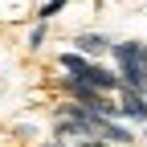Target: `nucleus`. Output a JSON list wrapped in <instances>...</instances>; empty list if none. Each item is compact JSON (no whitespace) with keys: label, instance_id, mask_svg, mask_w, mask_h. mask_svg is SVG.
<instances>
[{"label":"nucleus","instance_id":"obj_5","mask_svg":"<svg viewBox=\"0 0 147 147\" xmlns=\"http://www.w3.org/2000/svg\"><path fill=\"white\" fill-rule=\"evenodd\" d=\"M139 53H143V41H135V37H131V41H115V45H110V57H115V65L135 61Z\"/></svg>","mask_w":147,"mask_h":147},{"label":"nucleus","instance_id":"obj_9","mask_svg":"<svg viewBox=\"0 0 147 147\" xmlns=\"http://www.w3.org/2000/svg\"><path fill=\"white\" fill-rule=\"evenodd\" d=\"M143 74H147V41H143Z\"/></svg>","mask_w":147,"mask_h":147},{"label":"nucleus","instance_id":"obj_7","mask_svg":"<svg viewBox=\"0 0 147 147\" xmlns=\"http://www.w3.org/2000/svg\"><path fill=\"white\" fill-rule=\"evenodd\" d=\"M45 41H49V25H45V21H37V25L25 33V45H29V49H41Z\"/></svg>","mask_w":147,"mask_h":147},{"label":"nucleus","instance_id":"obj_10","mask_svg":"<svg viewBox=\"0 0 147 147\" xmlns=\"http://www.w3.org/2000/svg\"><path fill=\"white\" fill-rule=\"evenodd\" d=\"M143 143H147V127H143Z\"/></svg>","mask_w":147,"mask_h":147},{"label":"nucleus","instance_id":"obj_2","mask_svg":"<svg viewBox=\"0 0 147 147\" xmlns=\"http://www.w3.org/2000/svg\"><path fill=\"white\" fill-rule=\"evenodd\" d=\"M119 115L127 127H147V94H135V90H119Z\"/></svg>","mask_w":147,"mask_h":147},{"label":"nucleus","instance_id":"obj_3","mask_svg":"<svg viewBox=\"0 0 147 147\" xmlns=\"http://www.w3.org/2000/svg\"><path fill=\"white\" fill-rule=\"evenodd\" d=\"M98 139H102V143H110V147H135L143 135H135L123 119H110V123H102V127H98Z\"/></svg>","mask_w":147,"mask_h":147},{"label":"nucleus","instance_id":"obj_4","mask_svg":"<svg viewBox=\"0 0 147 147\" xmlns=\"http://www.w3.org/2000/svg\"><path fill=\"white\" fill-rule=\"evenodd\" d=\"M57 69L65 74V78H82V74L90 69V57H82L78 49H61L57 53Z\"/></svg>","mask_w":147,"mask_h":147},{"label":"nucleus","instance_id":"obj_8","mask_svg":"<svg viewBox=\"0 0 147 147\" xmlns=\"http://www.w3.org/2000/svg\"><path fill=\"white\" fill-rule=\"evenodd\" d=\"M37 147H65V143H53V139H49V143H37Z\"/></svg>","mask_w":147,"mask_h":147},{"label":"nucleus","instance_id":"obj_1","mask_svg":"<svg viewBox=\"0 0 147 147\" xmlns=\"http://www.w3.org/2000/svg\"><path fill=\"white\" fill-rule=\"evenodd\" d=\"M69 41H74V49H78L82 57H90V61H98V57H106V53H110V45H115V41H110L106 33H90V29H82V33H74Z\"/></svg>","mask_w":147,"mask_h":147},{"label":"nucleus","instance_id":"obj_6","mask_svg":"<svg viewBox=\"0 0 147 147\" xmlns=\"http://www.w3.org/2000/svg\"><path fill=\"white\" fill-rule=\"evenodd\" d=\"M69 4H74V0H45V4H37V21H45V25H49L53 16H57V12H65Z\"/></svg>","mask_w":147,"mask_h":147}]
</instances>
